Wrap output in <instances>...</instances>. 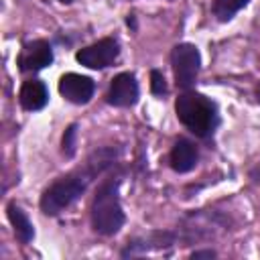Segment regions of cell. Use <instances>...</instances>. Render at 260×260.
Masks as SVG:
<instances>
[{
    "mask_svg": "<svg viewBox=\"0 0 260 260\" xmlns=\"http://www.w3.org/2000/svg\"><path fill=\"white\" fill-rule=\"evenodd\" d=\"M106 165H110L108 158H106V160H100V162L89 160V162H87V169L57 179V181L43 193V197H41V209H43V213H47V215H57V213H61L65 207H69V205L85 191V187H87V183L91 181V177L98 175Z\"/></svg>",
    "mask_w": 260,
    "mask_h": 260,
    "instance_id": "6da1fadb",
    "label": "cell"
},
{
    "mask_svg": "<svg viewBox=\"0 0 260 260\" xmlns=\"http://www.w3.org/2000/svg\"><path fill=\"white\" fill-rule=\"evenodd\" d=\"M126 217L118 197V179L104 181L91 203V225L102 236H114L124 225Z\"/></svg>",
    "mask_w": 260,
    "mask_h": 260,
    "instance_id": "7a4b0ae2",
    "label": "cell"
},
{
    "mask_svg": "<svg viewBox=\"0 0 260 260\" xmlns=\"http://www.w3.org/2000/svg\"><path fill=\"white\" fill-rule=\"evenodd\" d=\"M175 112L179 122L197 136H207L217 124V110L211 100L201 93L185 91L177 98Z\"/></svg>",
    "mask_w": 260,
    "mask_h": 260,
    "instance_id": "3957f363",
    "label": "cell"
},
{
    "mask_svg": "<svg viewBox=\"0 0 260 260\" xmlns=\"http://www.w3.org/2000/svg\"><path fill=\"white\" fill-rule=\"evenodd\" d=\"M171 63L175 71V79L179 87H191L197 79L199 67H201V55L195 45L191 43H179L171 53Z\"/></svg>",
    "mask_w": 260,
    "mask_h": 260,
    "instance_id": "277c9868",
    "label": "cell"
},
{
    "mask_svg": "<svg viewBox=\"0 0 260 260\" xmlns=\"http://www.w3.org/2000/svg\"><path fill=\"white\" fill-rule=\"evenodd\" d=\"M118 53H120V47L114 39H102V41L77 51L75 59L89 69H104L116 61Z\"/></svg>",
    "mask_w": 260,
    "mask_h": 260,
    "instance_id": "5b68a950",
    "label": "cell"
},
{
    "mask_svg": "<svg viewBox=\"0 0 260 260\" xmlns=\"http://www.w3.org/2000/svg\"><path fill=\"white\" fill-rule=\"evenodd\" d=\"M93 89L95 85L87 75L65 73L59 79V93L71 104H87L93 95Z\"/></svg>",
    "mask_w": 260,
    "mask_h": 260,
    "instance_id": "8992f818",
    "label": "cell"
},
{
    "mask_svg": "<svg viewBox=\"0 0 260 260\" xmlns=\"http://www.w3.org/2000/svg\"><path fill=\"white\" fill-rule=\"evenodd\" d=\"M53 63V49L47 41L26 43L18 55V65L22 71H39Z\"/></svg>",
    "mask_w": 260,
    "mask_h": 260,
    "instance_id": "52a82bcc",
    "label": "cell"
},
{
    "mask_svg": "<svg viewBox=\"0 0 260 260\" xmlns=\"http://www.w3.org/2000/svg\"><path fill=\"white\" fill-rule=\"evenodd\" d=\"M138 100V83L132 73H120L112 79L108 91V104L118 108H130Z\"/></svg>",
    "mask_w": 260,
    "mask_h": 260,
    "instance_id": "ba28073f",
    "label": "cell"
},
{
    "mask_svg": "<svg viewBox=\"0 0 260 260\" xmlns=\"http://www.w3.org/2000/svg\"><path fill=\"white\" fill-rule=\"evenodd\" d=\"M197 148L191 140L187 138H179L171 150V167L177 171V173H189L195 165H197Z\"/></svg>",
    "mask_w": 260,
    "mask_h": 260,
    "instance_id": "9c48e42d",
    "label": "cell"
},
{
    "mask_svg": "<svg viewBox=\"0 0 260 260\" xmlns=\"http://www.w3.org/2000/svg\"><path fill=\"white\" fill-rule=\"evenodd\" d=\"M18 98H20V106H22L24 110L37 112V110L45 108V104H47V100H49V91H47V87H45L43 81H39V79H28V81L22 83Z\"/></svg>",
    "mask_w": 260,
    "mask_h": 260,
    "instance_id": "30bf717a",
    "label": "cell"
},
{
    "mask_svg": "<svg viewBox=\"0 0 260 260\" xmlns=\"http://www.w3.org/2000/svg\"><path fill=\"white\" fill-rule=\"evenodd\" d=\"M8 219H10L12 228H14V234L18 238V242L28 244L32 240V236H35V230H32V223L28 221L26 213L16 203H10L8 205Z\"/></svg>",
    "mask_w": 260,
    "mask_h": 260,
    "instance_id": "8fae6325",
    "label": "cell"
},
{
    "mask_svg": "<svg viewBox=\"0 0 260 260\" xmlns=\"http://www.w3.org/2000/svg\"><path fill=\"white\" fill-rule=\"evenodd\" d=\"M250 0H213V14L217 20H230L238 10H242Z\"/></svg>",
    "mask_w": 260,
    "mask_h": 260,
    "instance_id": "7c38bea8",
    "label": "cell"
},
{
    "mask_svg": "<svg viewBox=\"0 0 260 260\" xmlns=\"http://www.w3.org/2000/svg\"><path fill=\"white\" fill-rule=\"evenodd\" d=\"M75 134H77V126L71 124L65 130V136H63V152H65V156H73L75 154Z\"/></svg>",
    "mask_w": 260,
    "mask_h": 260,
    "instance_id": "4fadbf2b",
    "label": "cell"
},
{
    "mask_svg": "<svg viewBox=\"0 0 260 260\" xmlns=\"http://www.w3.org/2000/svg\"><path fill=\"white\" fill-rule=\"evenodd\" d=\"M150 89H152L154 95H165L167 93V81H165L162 73L156 71V69L150 73Z\"/></svg>",
    "mask_w": 260,
    "mask_h": 260,
    "instance_id": "5bb4252c",
    "label": "cell"
},
{
    "mask_svg": "<svg viewBox=\"0 0 260 260\" xmlns=\"http://www.w3.org/2000/svg\"><path fill=\"white\" fill-rule=\"evenodd\" d=\"M191 258L193 260H199V258H215V252L213 250H199V252H193Z\"/></svg>",
    "mask_w": 260,
    "mask_h": 260,
    "instance_id": "9a60e30c",
    "label": "cell"
},
{
    "mask_svg": "<svg viewBox=\"0 0 260 260\" xmlns=\"http://www.w3.org/2000/svg\"><path fill=\"white\" fill-rule=\"evenodd\" d=\"M59 2H63V4H69V2H73V0H59Z\"/></svg>",
    "mask_w": 260,
    "mask_h": 260,
    "instance_id": "2e32d148",
    "label": "cell"
},
{
    "mask_svg": "<svg viewBox=\"0 0 260 260\" xmlns=\"http://www.w3.org/2000/svg\"><path fill=\"white\" fill-rule=\"evenodd\" d=\"M258 102H260V87H258Z\"/></svg>",
    "mask_w": 260,
    "mask_h": 260,
    "instance_id": "e0dca14e",
    "label": "cell"
}]
</instances>
